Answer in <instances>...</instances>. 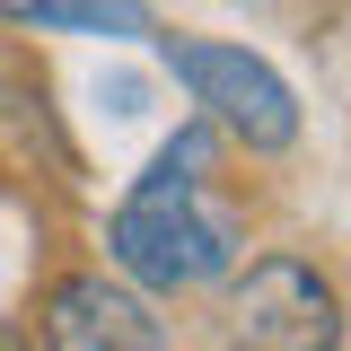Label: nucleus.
<instances>
[{"label":"nucleus","instance_id":"nucleus-4","mask_svg":"<svg viewBox=\"0 0 351 351\" xmlns=\"http://www.w3.org/2000/svg\"><path fill=\"white\" fill-rule=\"evenodd\" d=\"M44 351H167V325L149 316V299L132 281L71 272L44 299Z\"/></svg>","mask_w":351,"mask_h":351},{"label":"nucleus","instance_id":"nucleus-2","mask_svg":"<svg viewBox=\"0 0 351 351\" xmlns=\"http://www.w3.org/2000/svg\"><path fill=\"white\" fill-rule=\"evenodd\" d=\"M343 343V299L334 281L299 255H263L237 281L228 307V351H334Z\"/></svg>","mask_w":351,"mask_h":351},{"label":"nucleus","instance_id":"nucleus-3","mask_svg":"<svg viewBox=\"0 0 351 351\" xmlns=\"http://www.w3.org/2000/svg\"><path fill=\"white\" fill-rule=\"evenodd\" d=\"M167 62H176V80L211 106V123H228L246 149H290L299 141V97H290V80L272 62H255L246 44H176Z\"/></svg>","mask_w":351,"mask_h":351},{"label":"nucleus","instance_id":"nucleus-5","mask_svg":"<svg viewBox=\"0 0 351 351\" xmlns=\"http://www.w3.org/2000/svg\"><path fill=\"white\" fill-rule=\"evenodd\" d=\"M9 27H62V36H106V44H141L158 36L149 0H0Z\"/></svg>","mask_w":351,"mask_h":351},{"label":"nucleus","instance_id":"nucleus-6","mask_svg":"<svg viewBox=\"0 0 351 351\" xmlns=\"http://www.w3.org/2000/svg\"><path fill=\"white\" fill-rule=\"evenodd\" d=\"M0 351H27V325L18 316H0Z\"/></svg>","mask_w":351,"mask_h":351},{"label":"nucleus","instance_id":"nucleus-1","mask_svg":"<svg viewBox=\"0 0 351 351\" xmlns=\"http://www.w3.org/2000/svg\"><path fill=\"white\" fill-rule=\"evenodd\" d=\"M202 167H211V132H176L106 228V255L141 290H193L237 263V219L202 202Z\"/></svg>","mask_w":351,"mask_h":351}]
</instances>
